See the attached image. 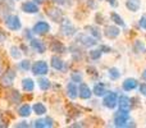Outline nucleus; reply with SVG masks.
I'll use <instances>...</instances> for the list:
<instances>
[{"label": "nucleus", "mask_w": 146, "mask_h": 128, "mask_svg": "<svg viewBox=\"0 0 146 128\" xmlns=\"http://www.w3.org/2000/svg\"><path fill=\"white\" fill-rule=\"evenodd\" d=\"M31 46H32V49H35L37 53H40V54L45 53V45L42 44V41L41 40L32 38V40H31Z\"/></svg>", "instance_id": "obj_13"}, {"label": "nucleus", "mask_w": 146, "mask_h": 128, "mask_svg": "<svg viewBox=\"0 0 146 128\" xmlns=\"http://www.w3.org/2000/svg\"><path fill=\"white\" fill-rule=\"evenodd\" d=\"M51 50L55 51V53H64V51H66V46L62 42H59V41H53V44H51Z\"/></svg>", "instance_id": "obj_22"}, {"label": "nucleus", "mask_w": 146, "mask_h": 128, "mask_svg": "<svg viewBox=\"0 0 146 128\" xmlns=\"http://www.w3.org/2000/svg\"><path fill=\"white\" fill-rule=\"evenodd\" d=\"M77 40L80 41L82 45H85L86 48H90V46L96 45V38L90 37V36H86V35H80L77 37Z\"/></svg>", "instance_id": "obj_8"}, {"label": "nucleus", "mask_w": 146, "mask_h": 128, "mask_svg": "<svg viewBox=\"0 0 146 128\" xmlns=\"http://www.w3.org/2000/svg\"><path fill=\"white\" fill-rule=\"evenodd\" d=\"M50 31V26H49V23L46 22H37L35 26H33V32L37 33V35H45L46 32H49Z\"/></svg>", "instance_id": "obj_6"}, {"label": "nucleus", "mask_w": 146, "mask_h": 128, "mask_svg": "<svg viewBox=\"0 0 146 128\" xmlns=\"http://www.w3.org/2000/svg\"><path fill=\"white\" fill-rule=\"evenodd\" d=\"M135 50L137 51V53H145V46L142 42H140V41H136V44H135Z\"/></svg>", "instance_id": "obj_30"}, {"label": "nucleus", "mask_w": 146, "mask_h": 128, "mask_svg": "<svg viewBox=\"0 0 146 128\" xmlns=\"http://www.w3.org/2000/svg\"><path fill=\"white\" fill-rule=\"evenodd\" d=\"M33 111H35V114H37V115H42V114L46 113V108L44 104L41 103H36L35 105H33Z\"/></svg>", "instance_id": "obj_23"}, {"label": "nucleus", "mask_w": 146, "mask_h": 128, "mask_svg": "<svg viewBox=\"0 0 146 128\" xmlns=\"http://www.w3.org/2000/svg\"><path fill=\"white\" fill-rule=\"evenodd\" d=\"M126 5L131 12H137L140 9V5H141V0H127Z\"/></svg>", "instance_id": "obj_19"}, {"label": "nucleus", "mask_w": 146, "mask_h": 128, "mask_svg": "<svg viewBox=\"0 0 146 128\" xmlns=\"http://www.w3.org/2000/svg\"><path fill=\"white\" fill-rule=\"evenodd\" d=\"M105 92H106V90H105V86H104L103 83L95 85V87H94V94H95L96 96H104Z\"/></svg>", "instance_id": "obj_24"}, {"label": "nucleus", "mask_w": 146, "mask_h": 128, "mask_svg": "<svg viewBox=\"0 0 146 128\" xmlns=\"http://www.w3.org/2000/svg\"><path fill=\"white\" fill-rule=\"evenodd\" d=\"M142 78H144V80L146 81V69L144 70V72H142Z\"/></svg>", "instance_id": "obj_42"}, {"label": "nucleus", "mask_w": 146, "mask_h": 128, "mask_svg": "<svg viewBox=\"0 0 146 128\" xmlns=\"http://www.w3.org/2000/svg\"><path fill=\"white\" fill-rule=\"evenodd\" d=\"M10 51H12L10 54H12V56H13L14 59H19V58H21V53L18 51V49L15 48V46H13V48L10 49Z\"/></svg>", "instance_id": "obj_32"}, {"label": "nucleus", "mask_w": 146, "mask_h": 128, "mask_svg": "<svg viewBox=\"0 0 146 128\" xmlns=\"http://www.w3.org/2000/svg\"><path fill=\"white\" fill-rule=\"evenodd\" d=\"M118 104H119V109H121V110L129 111V109H131V100L124 95L118 99Z\"/></svg>", "instance_id": "obj_9"}, {"label": "nucleus", "mask_w": 146, "mask_h": 128, "mask_svg": "<svg viewBox=\"0 0 146 128\" xmlns=\"http://www.w3.org/2000/svg\"><path fill=\"white\" fill-rule=\"evenodd\" d=\"M140 92L146 96V83H142V85L140 86Z\"/></svg>", "instance_id": "obj_36"}, {"label": "nucleus", "mask_w": 146, "mask_h": 128, "mask_svg": "<svg viewBox=\"0 0 146 128\" xmlns=\"http://www.w3.org/2000/svg\"><path fill=\"white\" fill-rule=\"evenodd\" d=\"M86 30H88L91 33H92L94 36H95V38H100L101 37V33H100V31L98 30L96 27H94V26H88V27H86Z\"/></svg>", "instance_id": "obj_28"}, {"label": "nucleus", "mask_w": 146, "mask_h": 128, "mask_svg": "<svg viewBox=\"0 0 146 128\" xmlns=\"http://www.w3.org/2000/svg\"><path fill=\"white\" fill-rule=\"evenodd\" d=\"M110 17H111V19L114 21V22L117 23V25H119V26H124V22H123V19L121 18V15H118L117 13H111L110 14Z\"/></svg>", "instance_id": "obj_29"}, {"label": "nucleus", "mask_w": 146, "mask_h": 128, "mask_svg": "<svg viewBox=\"0 0 146 128\" xmlns=\"http://www.w3.org/2000/svg\"><path fill=\"white\" fill-rule=\"evenodd\" d=\"M72 81L73 82H81V81H82V77H81L80 73H73L72 74Z\"/></svg>", "instance_id": "obj_34"}, {"label": "nucleus", "mask_w": 146, "mask_h": 128, "mask_svg": "<svg viewBox=\"0 0 146 128\" xmlns=\"http://www.w3.org/2000/svg\"><path fill=\"white\" fill-rule=\"evenodd\" d=\"M19 67H21V69H23V70H28L31 65H30V62L28 60H22L19 64Z\"/></svg>", "instance_id": "obj_33"}, {"label": "nucleus", "mask_w": 146, "mask_h": 128, "mask_svg": "<svg viewBox=\"0 0 146 128\" xmlns=\"http://www.w3.org/2000/svg\"><path fill=\"white\" fill-rule=\"evenodd\" d=\"M22 87L25 91L31 92V91H33V88H35V82H33L31 78H25V80L22 81Z\"/></svg>", "instance_id": "obj_18"}, {"label": "nucleus", "mask_w": 146, "mask_h": 128, "mask_svg": "<svg viewBox=\"0 0 146 128\" xmlns=\"http://www.w3.org/2000/svg\"><path fill=\"white\" fill-rule=\"evenodd\" d=\"M48 70H49L48 64H46V62H44V60H38V62H36V63L32 65V73L35 76L46 74Z\"/></svg>", "instance_id": "obj_2"}, {"label": "nucleus", "mask_w": 146, "mask_h": 128, "mask_svg": "<svg viewBox=\"0 0 146 128\" xmlns=\"http://www.w3.org/2000/svg\"><path fill=\"white\" fill-rule=\"evenodd\" d=\"M48 15L54 21V22H62V12L56 8H51V9H48Z\"/></svg>", "instance_id": "obj_11"}, {"label": "nucleus", "mask_w": 146, "mask_h": 128, "mask_svg": "<svg viewBox=\"0 0 146 128\" xmlns=\"http://www.w3.org/2000/svg\"><path fill=\"white\" fill-rule=\"evenodd\" d=\"M104 105L106 106V108L109 109H113L117 106V104H118V96H117L115 92H110L108 94V95L104 97Z\"/></svg>", "instance_id": "obj_4"}, {"label": "nucleus", "mask_w": 146, "mask_h": 128, "mask_svg": "<svg viewBox=\"0 0 146 128\" xmlns=\"http://www.w3.org/2000/svg\"><path fill=\"white\" fill-rule=\"evenodd\" d=\"M38 86L42 91H46L49 87H50V81L46 80V78H40L38 80Z\"/></svg>", "instance_id": "obj_26"}, {"label": "nucleus", "mask_w": 146, "mask_h": 128, "mask_svg": "<svg viewBox=\"0 0 146 128\" xmlns=\"http://www.w3.org/2000/svg\"><path fill=\"white\" fill-rule=\"evenodd\" d=\"M33 126L36 128H45V127H53V119L51 118H44V119H37L36 122H33Z\"/></svg>", "instance_id": "obj_10"}, {"label": "nucleus", "mask_w": 146, "mask_h": 128, "mask_svg": "<svg viewBox=\"0 0 146 128\" xmlns=\"http://www.w3.org/2000/svg\"><path fill=\"white\" fill-rule=\"evenodd\" d=\"M8 100H9V103H12V104H18L21 101V95H19V92L18 91H10L9 94H8Z\"/></svg>", "instance_id": "obj_20"}, {"label": "nucleus", "mask_w": 146, "mask_h": 128, "mask_svg": "<svg viewBox=\"0 0 146 128\" xmlns=\"http://www.w3.org/2000/svg\"><path fill=\"white\" fill-rule=\"evenodd\" d=\"M136 87H137V81L135 80V78H127L123 82V88L126 91H131Z\"/></svg>", "instance_id": "obj_16"}, {"label": "nucleus", "mask_w": 146, "mask_h": 128, "mask_svg": "<svg viewBox=\"0 0 146 128\" xmlns=\"http://www.w3.org/2000/svg\"><path fill=\"white\" fill-rule=\"evenodd\" d=\"M100 50L101 51H104V53H110V48H108V46H105V45H103V46H101V48H100Z\"/></svg>", "instance_id": "obj_37"}, {"label": "nucleus", "mask_w": 146, "mask_h": 128, "mask_svg": "<svg viewBox=\"0 0 146 128\" xmlns=\"http://www.w3.org/2000/svg\"><path fill=\"white\" fill-rule=\"evenodd\" d=\"M100 56H101V50H91L90 51V58L94 59V60L99 59Z\"/></svg>", "instance_id": "obj_31"}, {"label": "nucleus", "mask_w": 146, "mask_h": 128, "mask_svg": "<svg viewBox=\"0 0 146 128\" xmlns=\"http://www.w3.org/2000/svg\"><path fill=\"white\" fill-rule=\"evenodd\" d=\"M119 76H121V72H119L117 68H110V69H109V77H110L111 80H118Z\"/></svg>", "instance_id": "obj_27"}, {"label": "nucleus", "mask_w": 146, "mask_h": 128, "mask_svg": "<svg viewBox=\"0 0 146 128\" xmlns=\"http://www.w3.org/2000/svg\"><path fill=\"white\" fill-rule=\"evenodd\" d=\"M62 32L66 36H72L76 33V28L73 27V25L68 19H63V22H62Z\"/></svg>", "instance_id": "obj_7"}, {"label": "nucleus", "mask_w": 146, "mask_h": 128, "mask_svg": "<svg viewBox=\"0 0 146 128\" xmlns=\"http://www.w3.org/2000/svg\"><path fill=\"white\" fill-rule=\"evenodd\" d=\"M17 127H28V124L26 122H21L19 124H17Z\"/></svg>", "instance_id": "obj_38"}, {"label": "nucleus", "mask_w": 146, "mask_h": 128, "mask_svg": "<svg viewBox=\"0 0 146 128\" xmlns=\"http://www.w3.org/2000/svg\"><path fill=\"white\" fill-rule=\"evenodd\" d=\"M5 25H7V27L12 31H17L22 27V26H21V21L17 15H9V17H7Z\"/></svg>", "instance_id": "obj_3"}, {"label": "nucleus", "mask_w": 146, "mask_h": 128, "mask_svg": "<svg viewBox=\"0 0 146 128\" xmlns=\"http://www.w3.org/2000/svg\"><path fill=\"white\" fill-rule=\"evenodd\" d=\"M22 10L26 13H37L38 12V7L32 1H26L22 5Z\"/></svg>", "instance_id": "obj_14"}, {"label": "nucleus", "mask_w": 146, "mask_h": 128, "mask_svg": "<svg viewBox=\"0 0 146 128\" xmlns=\"http://www.w3.org/2000/svg\"><path fill=\"white\" fill-rule=\"evenodd\" d=\"M108 1H109V3H110V4H111V5H113V7H115V5H117L115 0H108Z\"/></svg>", "instance_id": "obj_41"}, {"label": "nucleus", "mask_w": 146, "mask_h": 128, "mask_svg": "<svg viewBox=\"0 0 146 128\" xmlns=\"http://www.w3.org/2000/svg\"><path fill=\"white\" fill-rule=\"evenodd\" d=\"M67 92H68V96L71 99H76L78 96V88H77V86H76L73 82L68 83V86H67Z\"/></svg>", "instance_id": "obj_17"}, {"label": "nucleus", "mask_w": 146, "mask_h": 128, "mask_svg": "<svg viewBox=\"0 0 146 128\" xmlns=\"http://www.w3.org/2000/svg\"><path fill=\"white\" fill-rule=\"evenodd\" d=\"M36 1H37V3H44L45 0H36Z\"/></svg>", "instance_id": "obj_43"}, {"label": "nucleus", "mask_w": 146, "mask_h": 128, "mask_svg": "<svg viewBox=\"0 0 146 128\" xmlns=\"http://www.w3.org/2000/svg\"><path fill=\"white\" fill-rule=\"evenodd\" d=\"M128 113L129 111H124V110L119 109V111L115 114V117H114V124H115V127H126V123L129 119Z\"/></svg>", "instance_id": "obj_1"}, {"label": "nucleus", "mask_w": 146, "mask_h": 128, "mask_svg": "<svg viewBox=\"0 0 146 128\" xmlns=\"http://www.w3.org/2000/svg\"><path fill=\"white\" fill-rule=\"evenodd\" d=\"M54 3H56V4H59V5H62V4H64V0H53Z\"/></svg>", "instance_id": "obj_40"}, {"label": "nucleus", "mask_w": 146, "mask_h": 128, "mask_svg": "<svg viewBox=\"0 0 146 128\" xmlns=\"http://www.w3.org/2000/svg\"><path fill=\"white\" fill-rule=\"evenodd\" d=\"M91 90L86 83H81L80 90H78V95H80L81 99H90L91 97Z\"/></svg>", "instance_id": "obj_12"}, {"label": "nucleus", "mask_w": 146, "mask_h": 128, "mask_svg": "<svg viewBox=\"0 0 146 128\" xmlns=\"http://www.w3.org/2000/svg\"><path fill=\"white\" fill-rule=\"evenodd\" d=\"M14 78H15V70L13 69H8L7 72L4 73V76H3L1 78V83L3 86H10L13 82H14Z\"/></svg>", "instance_id": "obj_5"}, {"label": "nucleus", "mask_w": 146, "mask_h": 128, "mask_svg": "<svg viewBox=\"0 0 146 128\" xmlns=\"http://www.w3.org/2000/svg\"><path fill=\"white\" fill-rule=\"evenodd\" d=\"M4 40H5V35L3 32H0V42H3Z\"/></svg>", "instance_id": "obj_39"}, {"label": "nucleus", "mask_w": 146, "mask_h": 128, "mask_svg": "<svg viewBox=\"0 0 146 128\" xmlns=\"http://www.w3.org/2000/svg\"><path fill=\"white\" fill-rule=\"evenodd\" d=\"M18 114H19L21 117H28L31 114V108L30 105H27V104H25V105H22L19 108V110H18Z\"/></svg>", "instance_id": "obj_25"}, {"label": "nucleus", "mask_w": 146, "mask_h": 128, "mask_svg": "<svg viewBox=\"0 0 146 128\" xmlns=\"http://www.w3.org/2000/svg\"><path fill=\"white\" fill-rule=\"evenodd\" d=\"M140 27L146 30V14H144L141 18H140Z\"/></svg>", "instance_id": "obj_35"}, {"label": "nucleus", "mask_w": 146, "mask_h": 128, "mask_svg": "<svg viewBox=\"0 0 146 128\" xmlns=\"http://www.w3.org/2000/svg\"><path fill=\"white\" fill-rule=\"evenodd\" d=\"M119 35V28L115 26H108L105 28V36L108 38H115Z\"/></svg>", "instance_id": "obj_15"}, {"label": "nucleus", "mask_w": 146, "mask_h": 128, "mask_svg": "<svg viewBox=\"0 0 146 128\" xmlns=\"http://www.w3.org/2000/svg\"><path fill=\"white\" fill-rule=\"evenodd\" d=\"M51 65H53L54 69L62 70V69H63V67H64V63H63V60H62V59L58 58V56H53V58H51Z\"/></svg>", "instance_id": "obj_21"}]
</instances>
